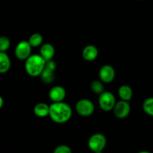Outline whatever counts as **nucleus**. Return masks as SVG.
Masks as SVG:
<instances>
[{
	"label": "nucleus",
	"instance_id": "obj_17",
	"mask_svg": "<svg viewBox=\"0 0 153 153\" xmlns=\"http://www.w3.org/2000/svg\"><path fill=\"white\" fill-rule=\"evenodd\" d=\"M143 110L146 114L153 117V97L146 99L142 105Z\"/></svg>",
	"mask_w": 153,
	"mask_h": 153
},
{
	"label": "nucleus",
	"instance_id": "obj_7",
	"mask_svg": "<svg viewBox=\"0 0 153 153\" xmlns=\"http://www.w3.org/2000/svg\"><path fill=\"white\" fill-rule=\"evenodd\" d=\"M56 69V64L54 61L49 60L46 61L45 67L40 74V78L45 84H51L55 79V70Z\"/></svg>",
	"mask_w": 153,
	"mask_h": 153
},
{
	"label": "nucleus",
	"instance_id": "obj_3",
	"mask_svg": "<svg viewBox=\"0 0 153 153\" xmlns=\"http://www.w3.org/2000/svg\"><path fill=\"white\" fill-rule=\"evenodd\" d=\"M107 144V140L104 134L96 133L88 140V147L94 153H102Z\"/></svg>",
	"mask_w": 153,
	"mask_h": 153
},
{
	"label": "nucleus",
	"instance_id": "obj_11",
	"mask_svg": "<svg viewBox=\"0 0 153 153\" xmlns=\"http://www.w3.org/2000/svg\"><path fill=\"white\" fill-rule=\"evenodd\" d=\"M82 58L87 61H93L97 59L99 51L94 45H88L82 50Z\"/></svg>",
	"mask_w": 153,
	"mask_h": 153
},
{
	"label": "nucleus",
	"instance_id": "obj_12",
	"mask_svg": "<svg viewBox=\"0 0 153 153\" xmlns=\"http://www.w3.org/2000/svg\"><path fill=\"white\" fill-rule=\"evenodd\" d=\"M55 48L51 43H44L40 46V55L46 61L52 60L55 55Z\"/></svg>",
	"mask_w": 153,
	"mask_h": 153
},
{
	"label": "nucleus",
	"instance_id": "obj_16",
	"mask_svg": "<svg viewBox=\"0 0 153 153\" xmlns=\"http://www.w3.org/2000/svg\"><path fill=\"white\" fill-rule=\"evenodd\" d=\"M43 40V38L41 34H39V33H34L30 36L28 42L31 45V47H37L42 44Z\"/></svg>",
	"mask_w": 153,
	"mask_h": 153
},
{
	"label": "nucleus",
	"instance_id": "obj_1",
	"mask_svg": "<svg viewBox=\"0 0 153 153\" xmlns=\"http://www.w3.org/2000/svg\"><path fill=\"white\" fill-rule=\"evenodd\" d=\"M73 111L70 106L64 102H52L49 105V116L56 123H64L71 118Z\"/></svg>",
	"mask_w": 153,
	"mask_h": 153
},
{
	"label": "nucleus",
	"instance_id": "obj_19",
	"mask_svg": "<svg viewBox=\"0 0 153 153\" xmlns=\"http://www.w3.org/2000/svg\"><path fill=\"white\" fill-rule=\"evenodd\" d=\"M10 46V40L6 36L0 37V52H5Z\"/></svg>",
	"mask_w": 153,
	"mask_h": 153
},
{
	"label": "nucleus",
	"instance_id": "obj_21",
	"mask_svg": "<svg viewBox=\"0 0 153 153\" xmlns=\"http://www.w3.org/2000/svg\"><path fill=\"white\" fill-rule=\"evenodd\" d=\"M3 105H4V100H3L2 97H1V96H0V109H1V108H2Z\"/></svg>",
	"mask_w": 153,
	"mask_h": 153
},
{
	"label": "nucleus",
	"instance_id": "obj_9",
	"mask_svg": "<svg viewBox=\"0 0 153 153\" xmlns=\"http://www.w3.org/2000/svg\"><path fill=\"white\" fill-rule=\"evenodd\" d=\"M99 76H100V81L103 83H111L113 82L115 78L114 69L109 64H105L100 68Z\"/></svg>",
	"mask_w": 153,
	"mask_h": 153
},
{
	"label": "nucleus",
	"instance_id": "obj_20",
	"mask_svg": "<svg viewBox=\"0 0 153 153\" xmlns=\"http://www.w3.org/2000/svg\"><path fill=\"white\" fill-rule=\"evenodd\" d=\"M53 153H72V150L67 145H60L55 148Z\"/></svg>",
	"mask_w": 153,
	"mask_h": 153
},
{
	"label": "nucleus",
	"instance_id": "obj_22",
	"mask_svg": "<svg viewBox=\"0 0 153 153\" xmlns=\"http://www.w3.org/2000/svg\"><path fill=\"white\" fill-rule=\"evenodd\" d=\"M138 153H151V152H148V151H141V152H139Z\"/></svg>",
	"mask_w": 153,
	"mask_h": 153
},
{
	"label": "nucleus",
	"instance_id": "obj_5",
	"mask_svg": "<svg viewBox=\"0 0 153 153\" xmlns=\"http://www.w3.org/2000/svg\"><path fill=\"white\" fill-rule=\"evenodd\" d=\"M76 111L82 117H89L94 114L95 106L92 101L88 99L79 100L76 104Z\"/></svg>",
	"mask_w": 153,
	"mask_h": 153
},
{
	"label": "nucleus",
	"instance_id": "obj_15",
	"mask_svg": "<svg viewBox=\"0 0 153 153\" xmlns=\"http://www.w3.org/2000/svg\"><path fill=\"white\" fill-rule=\"evenodd\" d=\"M49 105L44 102L37 103L34 108V114L39 117H45L49 116Z\"/></svg>",
	"mask_w": 153,
	"mask_h": 153
},
{
	"label": "nucleus",
	"instance_id": "obj_4",
	"mask_svg": "<svg viewBox=\"0 0 153 153\" xmlns=\"http://www.w3.org/2000/svg\"><path fill=\"white\" fill-rule=\"evenodd\" d=\"M98 102L102 110L104 111H110L113 109L116 103V98L112 93L109 91H104L100 94Z\"/></svg>",
	"mask_w": 153,
	"mask_h": 153
},
{
	"label": "nucleus",
	"instance_id": "obj_14",
	"mask_svg": "<svg viewBox=\"0 0 153 153\" xmlns=\"http://www.w3.org/2000/svg\"><path fill=\"white\" fill-rule=\"evenodd\" d=\"M118 95L122 100L129 102L133 96L132 89L131 87L127 85H122L120 87L119 90H118Z\"/></svg>",
	"mask_w": 153,
	"mask_h": 153
},
{
	"label": "nucleus",
	"instance_id": "obj_2",
	"mask_svg": "<svg viewBox=\"0 0 153 153\" xmlns=\"http://www.w3.org/2000/svg\"><path fill=\"white\" fill-rule=\"evenodd\" d=\"M46 64V61L39 55H31L25 63V70L26 73L32 77L40 76Z\"/></svg>",
	"mask_w": 153,
	"mask_h": 153
},
{
	"label": "nucleus",
	"instance_id": "obj_18",
	"mask_svg": "<svg viewBox=\"0 0 153 153\" xmlns=\"http://www.w3.org/2000/svg\"><path fill=\"white\" fill-rule=\"evenodd\" d=\"M91 89L93 92L100 95L105 91L103 82L100 80L93 81L91 84Z\"/></svg>",
	"mask_w": 153,
	"mask_h": 153
},
{
	"label": "nucleus",
	"instance_id": "obj_10",
	"mask_svg": "<svg viewBox=\"0 0 153 153\" xmlns=\"http://www.w3.org/2000/svg\"><path fill=\"white\" fill-rule=\"evenodd\" d=\"M66 97V91L63 87L55 86L49 92V97L52 102H63Z\"/></svg>",
	"mask_w": 153,
	"mask_h": 153
},
{
	"label": "nucleus",
	"instance_id": "obj_13",
	"mask_svg": "<svg viewBox=\"0 0 153 153\" xmlns=\"http://www.w3.org/2000/svg\"><path fill=\"white\" fill-rule=\"evenodd\" d=\"M11 66L10 59L6 52H0V73L3 74L9 71Z\"/></svg>",
	"mask_w": 153,
	"mask_h": 153
},
{
	"label": "nucleus",
	"instance_id": "obj_8",
	"mask_svg": "<svg viewBox=\"0 0 153 153\" xmlns=\"http://www.w3.org/2000/svg\"><path fill=\"white\" fill-rule=\"evenodd\" d=\"M31 49H32V47L28 41L22 40L19 43H18V44L15 47V56L19 60L25 61L31 55Z\"/></svg>",
	"mask_w": 153,
	"mask_h": 153
},
{
	"label": "nucleus",
	"instance_id": "obj_23",
	"mask_svg": "<svg viewBox=\"0 0 153 153\" xmlns=\"http://www.w3.org/2000/svg\"><path fill=\"white\" fill-rule=\"evenodd\" d=\"M140 1H143V0H140Z\"/></svg>",
	"mask_w": 153,
	"mask_h": 153
},
{
	"label": "nucleus",
	"instance_id": "obj_24",
	"mask_svg": "<svg viewBox=\"0 0 153 153\" xmlns=\"http://www.w3.org/2000/svg\"><path fill=\"white\" fill-rule=\"evenodd\" d=\"M52 153H53V152H52Z\"/></svg>",
	"mask_w": 153,
	"mask_h": 153
},
{
	"label": "nucleus",
	"instance_id": "obj_6",
	"mask_svg": "<svg viewBox=\"0 0 153 153\" xmlns=\"http://www.w3.org/2000/svg\"><path fill=\"white\" fill-rule=\"evenodd\" d=\"M112 110L117 118L125 119L129 115L130 111H131V106H130L129 102L122 100L116 102Z\"/></svg>",
	"mask_w": 153,
	"mask_h": 153
}]
</instances>
